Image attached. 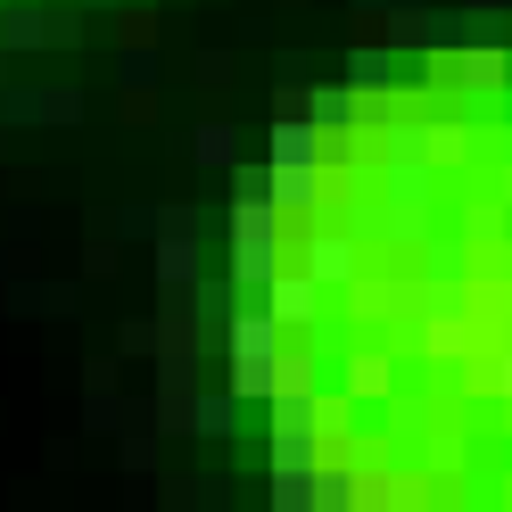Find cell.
<instances>
[{"label": "cell", "mask_w": 512, "mask_h": 512, "mask_svg": "<svg viewBox=\"0 0 512 512\" xmlns=\"http://www.w3.org/2000/svg\"><path fill=\"white\" fill-rule=\"evenodd\" d=\"M273 199H281V215L323 199V124L314 116H281L273 124Z\"/></svg>", "instance_id": "3"}, {"label": "cell", "mask_w": 512, "mask_h": 512, "mask_svg": "<svg viewBox=\"0 0 512 512\" xmlns=\"http://www.w3.org/2000/svg\"><path fill=\"white\" fill-rule=\"evenodd\" d=\"M157 281H166V290H190V281H199V232H190V223H157Z\"/></svg>", "instance_id": "5"}, {"label": "cell", "mask_w": 512, "mask_h": 512, "mask_svg": "<svg viewBox=\"0 0 512 512\" xmlns=\"http://www.w3.org/2000/svg\"><path fill=\"white\" fill-rule=\"evenodd\" d=\"M306 273L323 281V290H347V281H356V240H347V232H314Z\"/></svg>", "instance_id": "7"}, {"label": "cell", "mask_w": 512, "mask_h": 512, "mask_svg": "<svg viewBox=\"0 0 512 512\" xmlns=\"http://www.w3.org/2000/svg\"><path fill=\"white\" fill-rule=\"evenodd\" d=\"M223 347H232V397L240 405H273V380H281V347H290V323L265 306V298H240L223 314Z\"/></svg>", "instance_id": "1"}, {"label": "cell", "mask_w": 512, "mask_h": 512, "mask_svg": "<svg viewBox=\"0 0 512 512\" xmlns=\"http://www.w3.org/2000/svg\"><path fill=\"white\" fill-rule=\"evenodd\" d=\"M380 389H389V364L364 356V364H356V397H380Z\"/></svg>", "instance_id": "17"}, {"label": "cell", "mask_w": 512, "mask_h": 512, "mask_svg": "<svg viewBox=\"0 0 512 512\" xmlns=\"http://www.w3.org/2000/svg\"><path fill=\"white\" fill-rule=\"evenodd\" d=\"M356 100H364L356 83H323V91H306V116L323 124V133H347V124H356Z\"/></svg>", "instance_id": "8"}, {"label": "cell", "mask_w": 512, "mask_h": 512, "mask_svg": "<svg viewBox=\"0 0 512 512\" xmlns=\"http://www.w3.org/2000/svg\"><path fill=\"white\" fill-rule=\"evenodd\" d=\"M347 504H364V479L347 463H323L314 471V512H347Z\"/></svg>", "instance_id": "9"}, {"label": "cell", "mask_w": 512, "mask_h": 512, "mask_svg": "<svg viewBox=\"0 0 512 512\" xmlns=\"http://www.w3.org/2000/svg\"><path fill=\"white\" fill-rule=\"evenodd\" d=\"M190 149H199V166H223V174L240 166V133H232V124H199V141H190Z\"/></svg>", "instance_id": "13"}, {"label": "cell", "mask_w": 512, "mask_h": 512, "mask_svg": "<svg viewBox=\"0 0 512 512\" xmlns=\"http://www.w3.org/2000/svg\"><path fill=\"white\" fill-rule=\"evenodd\" d=\"M116 83H124V91H149V83H157V50H124Z\"/></svg>", "instance_id": "16"}, {"label": "cell", "mask_w": 512, "mask_h": 512, "mask_svg": "<svg viewBox=\"0 0 512 512\" xmlns=\"http://www.w3.org/2000/svg\"><path fill=\"white\" fill-rule=\"evenodd\" d=\"M389 42H397V50H430V42H438V17H422V9H397Z\"/></svg>", "instance_id": "15"}, {"label": "cell", "mask_w": 512, "mask_h": 512, "mask_svg": "<svg viewBox=\"0 0 512 512\" xmlns=\"http://www.w3.org/2000/svg\"><path fill=\"white\" fill-rule=\"evenodd\" d=\"M75 116H83L75 91H9L0 100V124H75Z\"/></svg>", "instance_id": "6"}, {"label": "cell", "mask_w": 512, "mask_h": 512, "mask_svg": "<svg viewBox=\"0 0 512 512\" xmlns=\"http://www.w3.org/2000/svg\"><path fill=\"white\" fill-rule=\"evenodd\" d=\"M157 463V438H124V471H149Z\"/></svg>", "instance_id": "18"}, {"label": "cell", "mask_w": 512, "mask_h": 512, "mask_svg": "<svg viewBox=\"0 0 512 512\" xmlns=\"http://www.w3.org/2000/svg\"><path fill=\"white\" fill-rule=\"evenodd\" d=\"M281 273V199L273 190H232V281L265 290Z\"/></svg>", "instance_id": "2"}, {"label": "cell", "mask_w": 512, "mask_h": 512, "mask_svg": "<svg viewBox=\"0 0 512 512\" xmlns=\"http://www.w3.org/2000/svg\"><path fill=\"white\" fill-rule=\"evenodd\" d=\"M356 9H389V0H356Z\"/></svg>", "instance_id": "20"}, {"label": "cell", "mask_w": 512, "mask_h": 512, "mask_svg": "<svg viewBox=\"0 0 512 512\" xmlns=\"http://www.w3.org/2000/svg\"><path fill=\"white\" fill-rule=\"evenodd\" d=\"M232 422H240V397H199L190 405V438H232Z\"/></svg>", "instance_id": "11"}, {"label": "cell", "mask_w": 512, "mask_h": 512, "mask_svg": "<svg viewBox=\"0 0 512 512\" xmlns=\"http://www.w3.org/2000/svg\"><path fill=\"white\" fill-rule=\"evenodd\" d=\"M256 298H265V306H273V314H281L290 331H306V323H314V306H323V281H314V273L298 265V273H273V281H265Z\"/></svg>", "instance_id": "4"}, {"label": "cell", "mask_w": 512, "mask_h": 512, "mask_svg": "<svg viewBox=\"0 0 512 512\" xmlns=\"http://www.w3.org/2000/svg\"><path fill=\"white\" fill-rule=\"evenodd\" d=\"M389 75H397L389 50H356V58H347V83H356V91H389Z\"/></svg>", "instance_id": "14"}, {"label": "cell", "mask_w": 512, "mask_h": 512, "mask_svg": "<svg viewBox=\"0 0 512 512\" xmlns=\"http://www.w3.org/2000/svg\"><path fill=\"white\" fill-rule=\"evenodd\" d=\"M0 42H9V50H50V17L42 9H9V17H0Z\"/></svg>", "instance_id": "12"}, {"label": "cell", "mask_w": 512, "mask_h": 512, "mask_svg": "<svg viewBox=\"0 0 512 512\" xmlns=\"http://www.w3.org/2000/svg\"><path fill=\"white\" fill-rule=\"evenodd\" d=\"M496 397H512V356H504V364H496Z\"/></svg>", "instance_id": "19"}, {"label": "cell", "mask_w": 512, "mask_h": 512, "mask_svg": "<svg viewBox=\"0 0 512 512\" xmlns=\"http://www.w3.org/2000/svg\"><path fill=\"white\" fill-rule=\"evenodd\" d=\"M455 75H463V91H504V75H512V67H504V50H496V42H471Z\"/></svg>", "instance_id": "10"}, {"label": "cell", "mask_w": 512, "mask_h": 512, "mask_svg": "<svg viewBox=\"0 0 512 512\" xmlns=\"http://www.w3.org/2000/svg\"><path fill=\"white\" fill-rule=\"evenodd\" d=\"M100 9H108V0H100Z\"/></svg>", "instance_id": "21"}]
</instances>
